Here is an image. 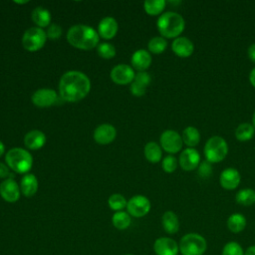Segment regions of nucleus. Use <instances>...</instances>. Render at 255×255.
I'll use <instances>...</instances> for the list:
<instances>
[{"label": "nucleus", "instance_id": "27", "mask_svg": "<svg viewBox=\"0 0 255 255\" xmlns=\"http://www.w3.org/2000/svg\"><path fill=\"white\" fill-rule=\"evenodd\" d=\"M255 132V128L252 124L242 123L235 129V137L239 141L250 140Z\"/></svg>", "mask_w": 255, "mask_h": 255}, {"label": "nucleus", "instance_id": "19", "mask_svg": "<svg viewBox=\"0 0 255 255\" xmlns=\"http://www.w3.org/2000/svg\"><path fill=\"white\" fill-rule=\"evenodd\" d=\"M151 61L152 59L149 52L144 49L136 50L135 52H133L130 58L131 67L138 72H144L147 68H149Z\"/></svg>", "mask_w": 255, "mask_h": 255}, {"label": "nucleus", "instance_id": "18", "mask_svg": "<svg viewBox=\"0 0 255 255\" xmlns=\"http://www.w3.org/2000/svg\"><path fill=\"white\" fill-rule=\"evenodd\" d=\"M119 25L117 20L112 16L104 17L98 25V34L104 39H113L118 33Z\"/></svg>", "mask_w": 255, "mask_h": 255}, {"label": "nucleus", "instance_id": "47", "mask_svg": "<svg viewBox=\"0 0 255 255\" xmlns=\"http://www.w3.org/2000/svg\"><path fill=\"white\" fill-rule=\"evenodd\" d=\"M126 255H132V254H126Z\"/></svg>", "mask_w": 255, "mask_h": 255}, {"label": "nucleus", "instance_id": "7", "mask_svg": "<svg viewBox=\"0 0 255 255\" xmlns=\"http://www.w3.org/2000/svg\"><path fill=\"white\" fill-rule=\"evenodd\" d=\"M47 41L46 32L39 27H31L27 29L22 37V45L29 52L41 50Z\"/></svg>", "mask_w": 255, "mask_h": 255}, {"label": "nucleus", "instance_id": "34", "mask_svg": "<svg viewBox=\"0 0 255 255\" xmlns=\"http://www.w3.org/2000/svg\"><path fill=\"white\" fill-rule=\"evenodd\" d=\"M221 255H244V250L238 242L229 241L223 246Z\"/></svg>", "mask_w": 255, "mask_h": 255}, {"label": "nucleus", "instance_id": "16", "mask_svg": "<svg viewBox=\"0 0 255 255\" xmlns=\"http://www.w3.org/2000/svg\"><path fill=\"white\" fill-rule=\"evenodd\" d=\"M240 181V172L234 167H227L223 169L219 176V183L221 187H223L226 190H233L237 188Z\"/></svg>", "mask_w": 255, "mask_h": 255}, {"label": "nucleus", "instance_id": "15", "mask_svg": "<svg viewBox=\"0 0 255 255\" xmlns=\"http://www.w3.org/2000/svg\"><path fill=\"white\" fill-rule=\"evenodd\" d=\"M117 129L111 124H102L94 130V139L99 144H109L115 140Z\"/></svg>", "mask_w": 255, "mask_h": 255}, {"label": "nucleus", "instance_id": "2", "mask_svg": "<svg viewBox=\"0 0 255 255\" xmlns=\"http://www.w3.org/2000/svg\"><path fill=\"white\" fill-rule=\"evenodd\" d=\"M100 36L91 26L77 24L72 26L67 32V41L69 44L80 50H92L99 45Z\"/></svg>", "mask_w": 255, "mask_h": 255}, {"label": "nucleus", "instance_id": "11", "mask_svg": "<svg viewBox=\"0 0 255 255\" xmlns=\"http://www.w3.org/2000/svg\"><path fill=\"white\" fill-rule=\"evenodd\" d=\"M111 79L118 85L131 84L134 80L135 73L131 66L127 64H119L111 71Z\"/></svg>", "mask_w": 255, "mask_h": 255}, {"label": "nucleus", "instance_id": "23", "mask_svg": "<svg viewBox=\"0 0 255 255\" xmlns=\"http://www.w3.org/2000/svg\"><path fill=\"white\" fill-rule=\"evenodd\" d=\"M31 18L32 21L37 25L39 28H44L48 27L51 24V13L48 9L38 6L33 9L31 13Z\"/></svg>", "mask_w": 255, "mask_h": 255}, {"label": "nucleus", "instance_id": "30", "mask_svg": "<svg viewBox=\"0 0 255 255\" xmlns=\"http://www.w3.org/2000/svg\"><path fill=\"white\" fill-rule=\"evenodd\" d=\"M166 5L164 0H146L143 2V9L146 14L156 16L162 13Z\"/></svg>", "mask_w": 255, "mask_h": 255}, {"label": "nucleus", "instance_id": "20", "mask_svg": "<svg viewBox=\"0 0 255 255\" xmlns=\"http://www.w3.org/2000/svg\"><path fill=\"white\" fill-rule=\"evenodd\" d=\"M46 143V134L39 129H32L24 136V144L27 148L37 150L43 147Z\"/></svg>", "mask_w": 255, "mask_h": 255}, {"label": "nucleus", "instance_id": "5", "mask_svg": "<svg viewBox=\"0 0 255 255\" xmlns=\"http://www.w3.org/2000/svg\"><path fill=\"white\" fill-rule=\"evenodd\" d=\"M181 255H203L207 250V241L199 233H186L178 243Z\"/></svg>", "mask_w": 255, "mask_h": 255}, {"label": "nucleus", "instance_id": "31", "mask_svg": "<svg viewBox=\"0 0 255 255\" xmlns=\"http://www.w3.org/2000/svg\"><path fill=\"white\" fill-rule=\"evenodd\" d=\"M167 47V41L161 36H155L151 38L147 43V49L152 54H161Z\"/></svg>", "mask_w": 255, "mask_h": 255}, {"label": "nucleus", "instance_id": "44", "mask_svg": "<svg viewBox=\"0 0 255 255\" xmlns=\"http://www.w3.org/2000/svg\"><path fill=\"white\" fill-rule=\"evenodd\" d=\"M4 151H5V145H4V143L0 140V157L4 154Z\"/></svg>", "mask_w": 255, "mask_h": 255}, {"label": "nucleus", "instance_id": "14", "mask_svg": "<svg viewBox=\"0 0 255 255\" xmlns=\"http://www.w3.org/2000/svg\"><path fill=\"white\" fill-rule=\"evenodd\" d=\"M153 251L156 255H177L179 246L170 237H159L153 243Z\"/></svg>", "mask_w": 255, "mask_h": 255}, {"label": "nucleus", "instance_id": "39", "mask_svg": "<svg viewBox=\"0 0 255 255\" xmlns=\"http://www.w3.org/2000/svg\"><path fill=\"white\" fill-rule=\"evenodd\" d=\"M129 91L130 93L134 96V97H142L145 92H146V87L138 84L137 82L133 81L131 84H130V87H129Z\"/></svg>", "mask_w": 255, "mask_h": 255}, {"label": "nucleus", "instance_id": "21", "mask_svg": "<svg viewBox=\"0 0 255 255\" xmlns=\"http://www.w3.org/2000/svg\"><path fill=\"white\" fill-rule=\"evenodd\" d=\"M21 193L26 197H31L36 194L38 190V179L32 173H26L22 176L20 181Z\"/></svg>", "mask_w": 255, "mask_h": 255}, {"label": "nucleus", "instance_id": "17", "mask_svg": "<svg viewBox=\"0 0 255 255\" xmlns=\"http://www.w3.org/2000/svg\"><path fill=\"white\" fill-rule=\"evenodd\" d=\"M171 50L179 58H188L193 54L194 45L187 37H177L171 43Z\"/></svg>", "mask_w": 255, "mask_h": 255}, {"label": "nucleus", "instance_id": "45", "mask_svg": "<svg viewBox=\"0 0 255 255\" xmlns=\"http://www.w3.org/2000/svg\"><path fill=\"white\" fill-rule=\"evenodd\" d=\"M252 125H253V127H254V128H255V111H254L253 116H252Z\"/></svg>", "mask_w": 255, "mask_h": 255}, {"label": "nucleus", "instance_id": "9", "mask_svg": "<svg viewBox=\"0 0 255 255\" xmlns=\"http://www.w3.org/2000/svg\"><path fill=\"white\" fill-rule=\"evenodd\" d=\"M151 204L149 199L144 195H134L127 203V210L130 216L143 217L150 210Z\"/></svg>", "mask_w": 255, "mask_h": 255}, {"label": "nucleus", "instance_id": "33", "mask_svg": "<svg viewBox=\"0 0 255 255\" xmlns=\"http://www.w3.org/2000/svg\"><path fill=\"white\" fill-rule=\"evenodd\" d=\"M97 52H98L99 56L104 59H112L116 56L115 46L108 42L100 43L97 47Z\"/></svg>", "mask_w": 255, "mask_h": 255}, {"label": "nucleus", "instance_id": "37", "mask_svg": "<svg viewBox=\"0 0 255 255\" xmlns=\"http://www.w3.org/2000/svg\"><path fill=\"white\" fill-rule=\"evenodd\" d=\"M197 172L198 174L205 178V177H209L212 173V165H211V162L207 161L206 159L203 160V161H200L198 167H197Z\"/></svg>", "mask_w": 255, "mask_h": 255}, {"label": "nucleus", "instance_id": "22", "mask_svg": "<svg viewBox=\"0 0 255 255\" xmlns=\"http://www.w3.org/2000/svg\"><path fill=\"white\" fill-rule=\"evenodd\" d=\"M161 224L163 230L167 234H175L179 230V220L177 215L173 211H165L161 217Z\"/></svg>", "mask_w": 255, "mask_h": 255}, {"label": "nucleus", "instance_id": "41", "mask_svg": "<svg viewBox=\"0 0 255 255\" xmlns=\"http://www.w3.org/2000/svg\"><path fill=\"white\" fill-rule=\"evenodd\" d=\"M247 55L248 58L250 59L251 62L255 63V44H251L247 50Z\"/></svg>", "mask_w": 255, "mask_h": 255}, {"label": "nucleus", "instance_id": "4", "mask_svg": "<svg viewBox=\"0 0 255 255\" xmlns=\"http://www.w3.org/2000/svg\"><path fill=\"white\" fill-rule=\"evenodd\" d=\"M6 164L16 173L26 174L30 171L33 165L32 154L21 147H13L5 154Z\"/></svg>", "mask_w": 255, "mask_h": 255}, {"label": "nucleus", "instance_id": "1", "mask_svg": "<svg viewBox=\"0 0 255 255\" xmlns=\"http://www.w3.org/2000/svg\"><path fill=\"white\" fill-rule=\"evenodd\" d=\"M91 90L89 77L81 71L64 73L59 82L60 98L69 103H76L88 96Z\"/></svg>", "mask_w": 255, "mask_h": 255}, {"label": "nucleus", "instance_id": "12", "mask_svg": "<svg viewBox=\"0 0 255 255\" xmlns=\"http://www.w3.org/2000/svg\"><path fill=\"white\" fill-rule=\"evenodd\" d=\"M20 185L14 178L4 179L0 183V195L1 197L9 203H14L20 198Z\"/></svg>", "mask_w": 255, "mask_h": 255}, {"label": "nucleus", "instance_id": "46", "mask_svg": "<svg viewBox=\"0 0 255 255\" xmlns=\"http://www.w3.org/2000/svg\"><path fill=\"white\" fill-rule=\"evenodd\" d=\"M29 1H15V3H17V4H26V3H28Z\"/></svg>", "mask_w": 255, "mask_h": 255}, {"label": "nucleus", "instance_id": "38", "mask_svg": "<svg viewBox=\"0 0 255 255\" xmlns=\"http://www.w3.org/2000/svg\"><path fill=\"white\" fill-rule=\"evenodd\" d=\"M133 81H135L138 84H140V85H142V86L147 88L148 85L151 82V78H150V75L148 73H146L145 71L144 72H137L135 74V77H134Z\"/></svg>", "mask_w": 255, "mask_h": 255}, {"label": "nucleus", "instance_id": "10", "mask_svg": "<svg viewBox=\"0 0 255 255\" xmlns=\"http://www.w3.org/2000/svg\"><path fill=\"white\" fill-rule=\"evenodd\" d=\"M58 95L56 91L48 88H42L35 91L31 97L32 103L38 108H49L58 102Z\"/></svg>", "mask_w": 255, "mask_h": 255}, {"label": "nucleus", "instance_id": "3", "mask_svg": "<svg viewBox=\"0 0 255 255\" xmlns=\"http://www.w3.org/2000/svg\"><path fill=\"white\" fill-rule=\"evenodd\" d=\"M156 27L161 37L175 39L183 32L185 21L180 14L173 11H167L158 17Z\"/></svg>", "mask_w": 255, "mask_h": 255}, {"label": "nucleus", "instance_id": "40", "mask_svg": "<svg viewBox=\"0 0 255 255\" xmlns=\"http://www.w3.org/2000/svg\"><path fill=\"white\" fill-rule=\"evenodd\" d=\"M0 178H14V175L10 172V168L7 164L0 162Z\"/></svg>", "mask_w": 255, "mask_h": 255}, {"label": "nucleus", "instance_id": "25", "mask_svg": "<svg viewBox=\"0 0 255 255\" xmlns=\"http://www.w3.org/2000/svg\"><path fill=\"white\" fill-rule=\"evenodd\" d=\"M143 153L147 161L151 163H157L162 157V148L155 141H148L143 148Z\"/></svg>", "mask_w": 255, "mask_h": 255}, {"label": "nucleus", "instance_id": "35", "mask_svg": "<svg viewBox=\"0 0 255 255\" xmlns=\"http://www.w3.org/2000/svg\"><path fill=\"white\" fill-rule=\"evenodd\" d=\"M177 164H178L177 159L175 158V156H173V155H171V154L166 155V156L162 159V162H161L162 169H163L166 173H171V172L175 171V169L177 168Z\"/></svg>", "mask_w": 255, "mask_h": 255}, {"label": "nucleus", "instance_id": "8", "mask_svg": "<svg viewBox=\"0 0 255 255\" xmlns=\"http://www.w3.org/2000/svg\"><path fill=\"white\" fill-rule=\"evenodd\" d=\"M159 142H160L161 148L170 154H174L180 151L183 145V140L181 135L173 129L164 130L160 134Z\"/></svg>", "mask_w": 255, "mask_h": 255}, {"label": "nucleus", "instance_id": "6", "mask_svg": "<svg viewBox=\"0 0 255 255\" xmlns=\"http://www.w3.org/2000/svg\"><path fill=\"white\" fill-rule=\"evenodd\" d=\"M205 159L211 163L222 161L228 153V144L220 135H213L207 139L203 148Z\"/></svg>", "mask_w": 255, "mask_h": 255}, {"label": "nucleus", "instance_id": "42", "mask_svg": "<svg viewBox=\"0 0 255 255\" xmlns=\"http://www.w3.org/2000/svg\"><path fill=\"white\" fill-rule=\"evenodd\" d=\"M249 81L250 84L255 88V68H253L249 74Z\"/></svg>", "mask_w": 255, "mask_h": 255}, {"label": "nucleus", "instance_id": "26", "mask_svg": "<svg viewBox=\"0 0 255 255\" xmlns=\"http://www.w3.org/2000/svg\"><path fill=\"white\" fill-rule=\"evenodd\" d=\"M181 137L184 144L188 147L194 148V146H196L200 141V132L195 127L188 126L182 130Z\"/></svg>", "mask_w": 255, "mask_h": 255}, {"label": "nucleus", "instance_id": "13", "mask_svg": "<svg viewBox=\"0 0 255 255\" xmlns=\"http://www.w3.org/2000/svg\"><path fill=\"white\" fill-rule=\"evenodd\" d=\"M178 163L185 171L194 170L200 163V154L195 148L187 147L181 151L178 158Z\"/></svg>", "mask_w": 255, "mask_h": 255}, {"label": "nucleus", "instance_id": "32", "mask_svg": "<svg viewBox=\"0 0 255 255\" xmlns=\"http://www.w3.org/2000/svg\"><path fill=\"white\" fill-rule=\"evenodd\" d=\"M127 199L124 195L120 193H114L112 194L108 199V204L111 209L117 211H122L125 207H127Z\"/></svg>", "mask_w": 255, "mask_h": 255}, {"label": "nucleus", "instance_id": "24", "mask_svg": "<svg viewBox=\"0 0 255 255\" xmlns=\"http://www.w3.org/2000/svg\"><path fill=\"white\" fill-rule=\"evenodd\" d=\"M227 228L232 233H240L242 232L246 225H247V219L246 217L241 213H232L226 222Z\"/></svg>", "mask_w": 255, "mask_h": 255}, {"label": "nucleus", "instance_id": "28", "mask_svg": "<svg viewBox=\"0 0 255 255\" xmlns=\"http://www.w3.org/2000/svg\"><path fill=\"white\" fill-rule=\"evenodd\" d=\"M235 201L243 206H250L255 203V190L252 188L240 189L235 195Z\"/></svg>", "mask_w": 255, "mask_h": 255}, {"label": "nucleus", "instance_id": "36", "mask_svg": "<svg viewBox=\"0 0 255 255\" xmlns=\"http://www.w3.org/2000/svg\"><path fill=\"white\" fill-rule=\"evenodd\" d=\"M47 38L51 40H57L62 35V28L56 23H51L46 31Z\"/></svg>", "mask_w": 255, "mask_h": 255}, {"label": "nucleus", "instance_id": "29", "mask_svg": "<svg viewBox=\"0 0 255 255\" xmlns=\"http://www.w3.org/2000/svg\"><path fill=\"white\" fill-rule=\"evenodd\" d=\"M112 222L113 225L120 230H124L127 229L130 223H131V217L130 215L126 212V211H117L114 213L113 217H112Z\"/></svg>", "mask_w": 255, "mask_h": 255}, {"label": "nucleus", "instance_id": "43", "mask_svg": "<svg viewBox=\"0 0 255 255\" xmlns=\"http://www.w3.org/2000/svg\"><path fill=\"white\" fill-rule=\"evenodd\" d=\"M244 255H255V245H250L246 250H244Z\"/></svg>", "mask_w": 255, "mask_h": 255}]
</instances>
